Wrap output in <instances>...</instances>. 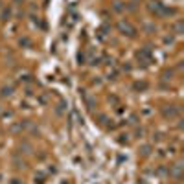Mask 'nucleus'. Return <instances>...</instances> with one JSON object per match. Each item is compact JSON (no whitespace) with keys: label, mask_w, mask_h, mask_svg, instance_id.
<instances>
[{"label":"nucleus","mask_w":184,"mask_h":184,"mask_svg":"<svg viewBox=\"0 0 184 184\" xmlns=\"http://www.w3.org/2000/svg\"><path fill=\"white\" fill-rule=\"evenodd\" d=\"M164 116H177V109H164Z\"/></svg>","instance_id":"2"},{"label":"nucleus","mask_w":184,"mask_h":184,"mask_svg":"<svg viewBox=\"0 0 184 184\" xmlns=\"http://www.w3.org/2000/svg\"><path fill=\"white\" fill-rule=\"evenodd\" d=\"M2 94H4V96H9V94H11V87H8V88H4V92H2Z\"/></svg>","instance_id":"4"},{"label":"nucleus","mask_w":184,"mask_h":184,"mask_svg":"<svg viewBox=\"0 0 184 184\" xmlns=\"http://www.w3.org/2000/svg\"><path fill=\"white\" fill-rule=\"evenodd\" d=\"M175 30H177V33H180L182 31V22H177L175 24Z\"/></svg>","instance_id":"3"},{"label":"nucleus","mask_w":184,"mask_h":184,"mask_svg":"<svg viewBox=\"0 0 184 184\" xmlns=\"http://www.w3.org/2000/svg\"><path fill=\"white\" fill-rule=\"evenodd\" d=\"M118 28H120V31L123 33V35H129V37H133L134 33H136V30H134V26H131L127 20H122L120 24H118Z\"/></svg>","instance_id":"1"}]
</instances>
